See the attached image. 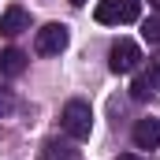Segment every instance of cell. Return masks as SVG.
Listing matches in <instances>:
<instances>
[{
  "label": "cell",
  "instance_id": "obj_7",
  "mask_svg": "<svg viewBox=\"0 0 160 160\" xmlns=\"http://www.w3.org/2000/svg\"><path fill=\"white\" fill-rule=\"evenodd\" d=\"M22 71H26V52H22V48H4V52H0V75L15 78V75H22Z\"/></svg>",
  "mask_w": 160,
  "mask_h": 160
},
{
  "label": "cell",
  "instance_id": "obj_8",
  "mask_svg": "<svg viewBox=\"0 0 160 160\" xmlns=\"http://www.w3.org/2000/svg\"><path fill=\"white\" fill-rule=\"evenodd\" d=\"M75 157V149L71 145H63V142H45V149H41V160H71Z\"/></svg>",
  "mask_w": 160,
  "mask_h": 160
},
{
  "label": "cell",
  "instance_id": "obj_9",
  "mask_svg": "<svg viewBox=\"0 0 160 160\" xmlns=\"http://www.w3.org/2000/svg\"><path fill=\"white\" fill-rule=\"evenodd\" d=\"M142 38L153 41V45H160V15H153V19H145V22H142Z\"/></svg>",
  "mask_w": 160,
  "mask_h": 160
},
{
  "label": "cell",
  "instance_id": "obj_2",
  "mask_svg": "<svg viewBox=\"0 0 160 160\" xmlns=\"http://www.w3.org/2000/svg\"><path fill=\"white\" fill-rule=\"evenodd\" d=\"M93 15H97V22H104V26L138 22V19H142V0H101Z\"/></svg>",
  "mask_w": 160,
  "mask_h": 160
},
{
  "label": "cell",
  "instance_id": "obj_13",
  "mask_svg": "<svg viewBox=\"0 0 160 160\" xmlns=\"http://www.w3.org/2000/svg\"><path fill=\"white\" fill-rule=\"evenodd\" d=\"M116 160H138V157H134V153H119Z\"/></svg>",
  "mask_w": 160,
  "mask_h": 160
},
{
  "label": "cell",
  "instance_id": "obj_5",
  "mask_svg": "<svg viewBox=\"0 0 160 160\" xmlns=\"http://www.w3.org/2000/svg\"><path fill=\"white\" fill-rule=\"evenodd\" d=\"M134 145L138 149H157L160 145V123L157 119H138L134 123Z\"/></svg>",
  "mask_w": 160,
  "mask_h": 160
},
{
  "label": "cell",
  "instance_id": "obj_1",
  "mask_svg": "<svg viewBox=\"0 0 160 160\" xmlns=\"http://www.w3.org/2000/svg\"><path fill=\"white\" fill-rule=\"evenodd\" d=\"M60 127H63V134H67L71 142H86L89 130H93V112H89V104H86V101H67L63 112H60Z\"/></svg>",
  "mask_w": 160,
  "mask_h": 160
},
{
  "label": "cell",
  "instance_id": "obj_12",
  "mask_svg": "<svg viewBox=\"0 0 160 160\" xmlns=\"http://www.w3.org/2000/svg\"><path fill=\"white\" fill-rule=\"evenodd\" d=\"M11 108H15V97L11 93H0V116H8Z\"/></svg>",
  "mask_w": 160,
  "mask_h": 160
},
{
  "label": "cell",
  "instance_id": "obj_14",
  "mask_svg": "<svg viewBox=\"0 0 160 160\" xmlns=\"http://www.w3.org/2000/svg\"><path fill=\"white\" fill-rule=\"evenodd\" d=\"M71 4H75V8H82V4H86V0H71Z\"/></svg>",
  "mask_w": 160,
  "mask_h": 160
},
{
  "label": "cell",
  "instance_id": "obj_4",
  "mask_svg": "<svg viewBox=\"0 0 160 160\" xmlns=\"http://www.w3.org/2000/svg\"><path fill=\"white\" fill-rule=\"evenodd\" d=\"M138 63H142V48H138L130 38H119L116 45H112V52H108V67H112V75H130Z\"/></svg>",
  "mask_w": 160,
  "mask_h": 160
},
{
  "label": "cell",
  "instance_id": "obj_10",
  "mask_svg": "<svg viewBox=\"0 0 160 160\" xmlns=\"http://www.w3.org/2000/svg\"><path fill=\"white\" fill-rule=\"evenodd\" d=\"M145 82H149L153 89H160V56H153V60H149V75H145Z\"/></svg>",
  "mask_w": 160,
  "mask_h": 160
},
{
  "label": "cell",
  "instance_id": "obj_11",
  "mask_svg": "<svg viewBox=\"0 0 160 160\" xmlns=\"http://www.w3.org/2000/svg\"><path fill=\"white\" fill-rule=\"evenodd\" d=\"M149 93H153V86H149V82H145V78H138V82H134V86H130V97H134V101H145Z\"/></svg>",
  "mask_w": 160,
  "mask_h": 160
},
{
  "label": "cell",
  "instance_id": "obj_3",
  "mask_svg": "<svg viewBox=\"0 0 160 160\" xmlns=\"http://www.w3.org/2000/svg\"><path fill=\"white\" fill-rule=\"evenodd\" d=\"M67 41H71V30L63 22H48V26H41L34 34V52L38 56H60L67 48Z\"/></svg>",
  "mask_w": 160,
  "mask_h": 160
},
{
  "label": "cell",
  "instance_id": "obj_15",
  "mask_svg": "<svg viewBox=\"0 0 160 160\" xmlns=\"http://www.w3.org/2000/svg\"><path fill=\"white\" fill-rule=\"evenodd\" d=\"M149 4H157V8H160V0H149Z\"/></svg>",
  "mask_w": 160,
  "mask_h": 160
},
{
  "label": "cell",
  "instance_id": "obj_6",
  "mask_svg": "<svg viewBox=\"0 0 160 160\" xmlns=\"http://www.w3.org/2000/svg\"><path fill=\"white\" fill-rule=\"evenodd\" d=\"M30 26V15L22 11V8H8L4 15H0V34L4 38H15V34H22Z\"/></svg>",
  "mask_w": 160,
  "mask_h": 160
}]
</instances>
